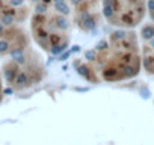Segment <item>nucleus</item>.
<instances>
[{
  "instance_id": "obj_1",
  "label": "nucleus",
  "mask_w": 154,
  "mask_h": 145,
  "mask_svg": "<svg viewBox=\"0 0 154 145\" xmlns=\"http://www.w3.org/2000/svg\"><path fill=\"white\" fill-rule=\"evenodd\" d=\"M145 41H148V48H146V53H145L143 66H145L146 71L154 74V33L149 38H146Z\"/></svg>"
},
{
  "instance_id": "obj_2",
  "label": "nucleus",
  "mask_w": 154,
  "mask_h": 145,
  "mask_svg": "<svg viewBox=\"0 0 154 145\" xmlns=\"http://www.w3.org/2000/svg\"><path fill=\"white\" fill-rule=\"evenodd\" d=\"M82 21H83V26H85V29H94L95 27V20L91 17V14H88V12H83L82 14Z\"/></svg>"
},
{
  "instance_id": "obj_3",
  "label": "nucleus",
  "mask_w": 154,
  "mask_h": 145,
  "mask_svg": "<svg viewBox=\"0 0 154 145\" xmlns=\"http://www.w3.org/2000/svg\"><path fill=\"white\" fill-rule=\"evenodd\" d=\"M11 57L15 59L18 63H24V53H23L21 48H15V50H12V51H11Z\"/></svg>"
},
{
  "instance_id": "obj_4",
  "label": "nucleus",
  "mask_w": 154,
  "mask_h": 145,
  "mask_svg": "<svg viewBox=\"0 0 154 145\" xmlns=\"http://www.w3.org/2000/svg\"><path fill=\"white\" fill-rule=\"evenodd\" d=\"M68 47V42H63V44H60V45H53L51 48H50V51H51V54H60L62 51H65V48Z\"/></svg>"
},
{
  "instance_id": "obj_5",
  "label": "nucleus",
  "mask_w": 154,
  "mask_h": 145,
  "mask_svg": "<svg viewBox=\"0 0 154 145\" xmlns=\"http://www.w3.org/2000/svg\"><path fill=\"white\" fill-rule=\"evenodd\" d=\"M56 9H57L60 14H63V15H68V14H69V6H68L66 3H63V2L56 3Z\"/></svg>"
},
{
  "instance_id": "obj_6",
  "label": "nucleus",
  "mask_w": 154,
  "mask_h": 145,
  "mask_svg": "<svg viewBox=\"0 0 154 145\" xmlns=\"http://www.w3.org/2000/svg\"><path fill=\"white\" fill-rule=\"evenodd\" d=\"M15 82H17V85L24 86L27 83V76L24 74V72H20V74H17V77H15Z\"/></svg>"
},
{
  "instance_id": "obj_7",
  "label": "nucleus",
  "mask_w": 154,
  "mask_h": 145,
  "mask_svg": "<svg viewBox=\"0 0 154 145\" xmlns=\"http://www.w3.org/2000/svg\"><path fill=\"white\" fill-rule=\"evenodd\" d=\"M15 77H17L15 69H6V72H5V79H6L9 83H12V82L15 80Z\"/></svg>"
},
{
  "instance_id": "obj_8",
  "label": "nucleus",
  "mask_w": 154,
  "mask_h": 145,
  "mask_svg": "<svg viewBox=\"0 0 154 145\" xmlns=\"http://www.w3.org/2000/svg\"><path fill=\"white\" fill-rule=\"evenodd\" d=\"M12 21H14L12 14H5V15L2 17V24H11Z\"/></svg>"
},
{
  "instance_id": "obj_9",
  "label": "nucleus",
  "mask_w": 154,
  "mask_h": 145,
  "mask_svg": "<svg viewBox=\"0 0 154 145\" xmlns=\"http://www.w3.org/2000/svg\"><path fill=\"white\" fill-rule=\"evenodd\" d=\"M125 36H127V33L124 30H118L113 33V39H125Z\"/></svg>"
},
{
  "instance_id": "obj_10",
  "label": "nucleus",
  "mask_w": 154,
  "mask_h": 145,
  "mask_svg": "<svg viewBox=\"0 0 154 145\" xmlns=\"http://www.w3.org/2000/svg\"><path fill=\"white\" fill-rule=\"evenodd\" d=\"M56 23H57V27H62V29H66V27H68V23H66L65 18H60V17H59V18L56 20Z\"/></svg>"
},
{
  "instance_id": "obj_11",
  "label": "nucleus",
  "mask_w": 154,
  "mask_h": 145,
  "mask_svg": "<svg viewBox=\"0 0 154 145\" xmlns=\"http://www.w3.org/2000/svg\"><path fill=\"white\" fill-rule=\"evenodd\" d=\"M9 48V42L8 41H0V53H5Z\"/></svg>"
},
{
  "instance_id": "obj_12",
  "label": "nucleus",
  "mask_w": 154,
  "mask_h": 145,
  "mask_svg": "<svg viewBox=\"0 0 154 145\" xmlns=\"http://www.w3.org/2000/svg\"><path fill=\"white\" fill-rule=\"evenodd\" d=\"M88 72H89V69H88L86 66H79V74H80V76L88 77Z\"/></svg>"
},
{
  "instance_id": "obj_13",
  "label": "nucleus",
  "mask_w": 154,
  "mask_h": 145,
  "mask_svg": "<svg viewBox=\"0 0 154 145\" xmlns=\"http://www.w3.org/2000/svg\"><path fill=\"white\" fill-rule=\"evenodd\" d=\"M35 11H36L38 14H44V12H47V6H45V5H36Z\"/></svg>"
},
{
  "instance_id": "obj_14",
  "label": "nucleus",
  "mask_w": 154,
  "mask_h": 145,
  "mask_svg": "<svg viewBox=\"0 0 154 145\" xmlns=\"http://www.w3.org/2000/svg\"><path fill=\"white\" fill-rule=\"evenodd\" d=\"M85 57H86L88 60H94V59H95V51H92V50H91V51H86V53H85Z\"/></svg>"
},
{
  "instance_id": "obj_15",
  "label": "nucleus",
  "mask_w": 154,
  "mask_h": 145,
  "mask_svg": "<svg viewBox=\"0 0 154 145\" xmlns=\"http://www.w3.org/2000/svg\"><path fill=\"white\" fill-rule=\"evenodd\" d=\"M106 47H107V42H106V41H100V42L97 44V48H98V50H104Z\"/></svg>"
},
{
  "instance_id": "obj_16",
  "label": "nucleus",
  "mask_w": 154,
  "mask_h": 145,
  "mask_svg": "<svg viewBox=\"0 0 154 145\" xmlns=\"http://www.w3.org/2000/svg\"><path fill=\"white\" fill-rule=\"evenodd\" d=\"M69 53H71V51H62V53H60V60L68 59V57H69Z\"/></svg>"
},
{
  "instance_id": "obj_17",
  "label": "nucleus",
  "mask_w": 154,
  "mask_h": 145,
  "mask_svg": "<svg viewBox=\"0 0 154 145\" xmlns=\"http://www.w3.org/2000/svg\"><path fill=\"white\" fill-rule=\"evenodd\" d=\"M11 5L12 6H20V5H23V0H11Z\"/></svg>"
},
{
  "instance_id": "obj_18",
  "label": "nucleus",
  "mask_w": 154,
  "mask_h": 145,
  "mask_svg": "<svg viewBox=\"0 0 154 145\" xmlns=\"http://www.w3.org/2000/svg\"><path fill=\"white\" fill-rule=\"evenodd\" d=\"M71 51H74V53H77V51H80V47H79V45H74V47L71 48Z\"/></svg>"
},
{
  "instance_id": "obj_19",
  "label": "nucleus",
  "mask_w": 154,
  "mask_h": 145,
  "mask_svg": "<svg viewBox=\"0 0 154 145\" xmlns=\"http://www.w3.org/2000/svg\"><path fill=\"white\" fill-rule=\"evenodd\" d=\"M5 94L11 95V94H12V89H11V88H6V89H5Z\"/></svg>"
},
{
  "instance_id": "obj_20",
  "label": "nucleus",
  "mask_w": 154,
  "mask_h": 145,
  "mask_svg": "<svg viewBox=\"0 0 154 145\" xmlns=\"http://www.w3.org/2000/svg\"><path fill=\"white\" fill-rule=\"evenodd\" d=\"M72 3H75V5H77V3H80V0H72Z\"/></svg>"
},
{
  "instance_id": "obj_21",
  "label": "nucleus",
  "mask_w": 154,
  "mask_h": 145,
  "mask_svg": "<svg viewBox=\"0 0 154 145\" xmlns=\"http://www.w3.org/2000/svg\"><path fill=\"white\" fill-rule=\"evenodd\" d=\"M2 30H3V26H2V24H0V33H2Z\"/></svg>"
},
{
  "instance_id": "obj_22",
  "label": "nucleus",
  "mask_w": 154,
  "mask_h": 145,
  "mask_svg": "<svg viewBox=\"0 0 154 145\" xmlns=\"http://www.w3.org/2000/svg\"><path fill=\"white\" fill-rule=\"evenodd\" d=\"M59 2H63V0H54V3H59Z\"/></svg>"
},
{
  "instance_id": "obj_23",
  "label": "nucleus",
  "mask_w": 154,
  "mask_h": 145,
  "mask_svg": "<svg viewBox=\"0 0 154 145\" xmlns=\"http://www.w3.org/2000/svg\"><path fill=\"white\" fill-rule=\"evenodd\" d=\"M45 2H50V0H45Z\"/></svg>"
}]
</instances>
